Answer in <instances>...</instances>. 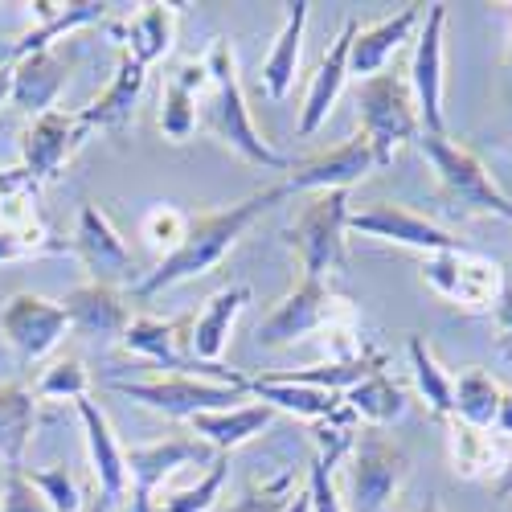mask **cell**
Returning a JSON list of instances; mask_svg holds the SVG:
<instances>
[{"label":"cell","instance_id":"obj_37","mask_svg":"<svg viewBox=\"0 0 512 512\" xmlns=\"http://www.w3.org/2000/svg\"><path fill=\"white\" fill-rule=\"evenodd\" d=\"M160 132L168 144H185L197 132V95L177 87L173 78L160 87Z\"/></svg>","mask_w":512,"mask_h":512},{"label":"cell","instance_id":"obj_18","mask_svg":"<svg viewBox=\"0 0 512 512\" xmlns=\"http://www.w3.org/2000/svg\"><path fill=\"white\" fill-rule=\"evenodd\" d=\"M70 332L91 336V340H123L127 324H132V312H127V295L119 287L107 283H78L74 291H66V300H58Z\"/></svg>","mask_w":512,"mask_h":512},{"label":"cell","instance_id":"obj_27","mask_svg":"<svg viewBox=\"0 0 512 512\" xmlns=\"http://www.w3.org/2000/svg\"><path fill=\"white\" fill-rule=\"evenodd\" d=\"M250 304V287L246 283H234V287H222L213 291L205 308L193 316V328H189V357L201 361V365H218L226 340H230V328L238 320V312Z\"/></svg>","mask_w":512,"mask_h":512},{"label":"cell","instance_id":"obj_7","mask_svg":"<svg viewBox=\"0 0 512 512\" xmlns=\"http://www.w3.org/2000/svg\"><path fill=\"white\" fill-rule=\"evenodd\" d=\"M349 316H357L353 300L336 295L324 279H300L271 308V316L259 324L254 340H259V349H287L308 336H320L324 328H332L336 320H349Z\"/></svg>","mask_w":512,"mask_h":512},{"label":"cell","instance_id":"obj_33","mask_svg":"<svg viewBox=\"0 0 512 512\" xmlns=\"http://www.w3.org/2000/svg\"><path fill=\"white\" fill-rule=\"evenodd\" d=\"M406 353H410V369H414V386L418 394L426 398V406H431L435 418H451L455 410V377L443 369V361L435 357V349L426 345L422 336H410L406 340Z\"/></svg>","mask_w":512,"mask_h":512},{"label":"cell","instance_id":"obj_11","mask_svg":"<svg viewBox=\"0 0 512 512\" xmlns=\"http://www.w3.org/2000/svg\"><path fill=\"white\" fill-rule=\"evenodd\" d=\"M349 230L365 234V238H377V242L410 246V250H422V254H443V250L467 246L451 230L435 226L431 218H422V213H414V209H406L398 201H373L365 209H353L349 213Z\"/></svg>","mask_w":512,"mask_h":512},{"label":"cell","instance_id":"obj_32","mask_svg":"<svg viewBox=\"0 0 512 512\" xmlns=\"http://www.w3.org/2000/svg\"><path fill=\"white\" fill-rule=\"evenodd\" d=\"M345 406L361 422H369V426L381 431V426H390V422H398L406 414V390L386 373V365H381V369L365 373L353 390H345Z\"/></svg>","mask_w":512,"mask_h":512},{"label":"cell","instance_id":"obj_4","mask_svg":"<svg viewBox=\"0 0 512 512\" xmlns=\"http://www.w3.org/2000/svg\"><path fill=\"white\" fill-rule=\"evenodd\" d=\"M418 148L426 156V164H431V173L439 181V193L451 209L459 213H488V218H504L512 222V197L488 177V168L484 160L451 140V136H418Z\"/></svg>","mask_w":512,"mask_h":512},{"label":"cell","instance_id":"obj_45","mask_svg":"<svg viewBox=\"0 0 512 512\" xmlns=\"http://www.w3.org/2000/svg\"><path fill=\"white\" fill-rule=\"evenodd\" d=\"M492 431H500V439L512 443V394L500 398V414H496V426H492Z\"/></svg>","mask_w":512,"mask_h":512},{"label":"cell","instance_id":"obj_15","mask_svg":"<svg viewBox=\"0 0 512 512\" xmlns=\"http://www.w3.org/2000/svg\"><path fill=\"white\" fill-rule=\"evenodd\" d=\"M369 173H377V156L369 148V140L357 132L353 140L336 144L328 152L291 160V173L283 177L287 193H328V189H349L357 181H365Z\"/></svg>","mask_w":512,"mask_h":512},{"label":"cell","instance_id":"obj_1","mask_svg":"<svg viewBox=\"0 0 512 512\" xmlns=\"http://www.w3.org/2000/svg\"><path fill=\"white\" fill-rule=\"evenodd\" d=\"M283 197H287V189H283V181H275V185H267L259 193H250L246 201H234L226 209H205V213H197V218H189L185 242L173 254H168V259H160L156 271H148L132 287V295H136V300H152V295L177 287V283H189V279L209 275L238 246V238L254 222H259L271 205H279Z\"/></svg>","mask_w":512,"mask_h":512},{"label":"cell","instance_id":"obj_42","mask_svg":"<svg viewBox=\"0 0 512 512\" xmlns=\"http://www.w3.org/2000/svg\"><path fill=\"white\" fill-rule=\"evenodd\" d=\"M0 512H54V508L29 484L25 467H5V476H0Z\"/></svg>","mask_w":512,"mask_h":512},{"label":"cell","instance_id":"obj_44","mask_svg":"<svg viewBox=\"0 0 512 512\" xmlns=\"http://www.w3.org/2000/svg\"><path fill=\"white\" fill-rule=\"evenodd\" d=\"M496 353L512 361V267L504 271V291L496 304Z\"/></svg>","mask_w":512,"mask_h":512},{"label":"cell","instance_id":"obj_47","mask_svg":"<svg viewBox=\"0 0 512 512\" xmlns=\"http://www.w3.org/2000/svg\"><path fill=\"white\" fill-rule=\"evenodd\" d=\"M283 512H312V500H308V488L304 492H295L291 500H287V508Z\"/></svg>","mask_w":512,"mask_h":512},{"label":"cell","instance_id":"obj_9","mask_svg":"<svg viewBox=\"0 0 512 512\" xmlns=\"http://www.w3.org/2000/svg\"><path fill=\"white\" fill-rule=\"evenodd\" d=\"M103 386L111 394H123L132 398L164 418H177V422H189L193 414H205V410H230V402H238L246 394V386H222V381H201L193 373H168V377H152V381H119V377H107Z\"/></svg>","mask_w":512,"mask_h":512},{"label":"cell","instance_id":"obj_22","mask_svg":"<svg viewBox=\"0 0 512 512\" xmlns=\"http://www.w3.org/2000/svg\"><path fill=\"white\" fill-rule=\"evenodd\" d=\"M357 37V21L349 17L345 25H340V33L332 37V46L324 50L312 82H308V95H304V111H300V136H316L320 123L328 119L332 103L340 99V91H345L349 82V46Z\"/></svg>","mask_w":512,"mask_h":512},{"label":"cell","instance_id":"obj_29","mask_svg":"<svg viewBox=\"0 0 512 512\" xmlns=\"http://www.w3.org/2000/svg\"><path fill=\"white\" fill-rule=\"evenodd\" d=\"M275 410L267 402H250V406H230V410H205V414H193L189 426H193V435L213 447L218 455H230L234 447L250 443L254 435H263L267 426H271Z\"/></svg>","mask_w":512,"mask_h":512},{"label":"cell","instance_id":"obj_5","mask_svg":"<svg viewBox=\"0 0 512 512\" xmlns=\"http://www.w3.org/2000/svg\"><path fill=\"white\" fill-rule=\"evenodd\" d=\"M422 283L431 287L439 300L455 304L467 316H488L500 304L504 291V267L488 254L459 246V250H443V254H426L422 259Z\"/></svg>","mask_w":512,"mask_h":512},{"label":"cell","instance_id":"obj_20","mask_svg":"<svg viewBox=\"0 0 512 512\" xmlns=\"http://www.w3.org/2000/svg\"><path fill=\"white\" fill-rule=\"evenodd\" d=\"M115 5H103V0H70V5H54V0H37L33 13H37V25L25 29L21 37H13V62L17 58H29L37 50H54L58 37H70L78 29H91V25H103L111 17Z\"/></svg>","mask_w":512,"mask_h":512},{"label":"cell","instance_id":"obj_51","mask_svg":"<svg viewBox=\"0 0 512 512\" xmlns=\"http://www.w3.org/2000/svg\"><path fill=\"white\" fill-rule=\"evenodd\" d=\"M82 512H91V504H87V508H82Z\"/></svg>","mask_w":512,"mask_h":512},{"label":"cell","instance_id":"obj_24","mask_svg":"<svg viewBox=\"0 0 512 512\" xmlns=\"http://www.w3.org/2000/svg\"><path fill=\"white\" fill-rule=\"evenodd\" d=\"M144 74L148 70L136 58H127L119 50V66H115V74L107 82V91L82 111H74L78 123H82V132L87 136L91 132H123V127L132 123V115H136V103H140V91H144Z\"/></svg>","mask_w":512,"mask_h":512},{"label":"cell","instance_id":"obj_3","mask_svg":"<svg viewBox=\"0 0 512 512\" xmlns=\"http://www.w3.org/2000/svg\"><path fill=\"white\" fill-rule=\"evenodd\" d=\"M357 123H361V136L369 140L377 168L394 164V152L402 144H418L422 136V123H418V107H414V91H410V78H402L398 70H381L373 78H361L357 91Z\"/></svg>","mask_w":512,"mask_h":512},{"label":"cell","instance_id":"obj_49","mask_svg":"<svg viewBox=\"0 0 512 512\" xmlns=\"http://www.w3.org/2000/svg\"><path fill=\"white\" fill-rule=\"evenodd\" d=\"M418 512H443V504H439V496H426V504H422Z\"/></svg>","mask_w":512,"mask_h":512},{"label":"cell","instance_id":"obj_21","mask_svg":"<svg viewBox=\"0 0 512 512\" xmlns=\"http://www.w3.org/2000/svg\"><path fill=\"white\" fill-rule=\"evenodd\" d=\"M447 455H451V472L459 480H472V484H496L500 472L512 459V443L492 435V431H480V426H467L459 418H447Z\"/></svg>","mask_w":512,"mask_h":512},{"label":"cell","instance_id":"obj_38","mask_svg":"<svg viewBox=\"0 0 512 512\" xmlns=\"http://www.w3.org/2000/svg\"><path fill=\"white\" fill-rule=\"evenodd\" d=\"M185 230H189V213L177 205H152L140 218V238L160 254V259H168V254L185 242Z\"/></svg>","mask_w":512,"mask_h":512},{"label":"cell","instance_id":"obj_41","mask_svg":"<svg viewBox=\"0 0 512 512\" xmlns=\"http://www.w3.org/2000/svg\"><path fill=\"white\" fill-rule=\"evenodd\" d=\"M295 467H287V472H279L275 480H263V484H250L234 504L230 512H283L287 500L295 496Z\"/></svg>","mask_w":512,"mask_h":512},{"label":"cell","instance_id":"obj_40","mask_svg":"<svg viewBox=\"0 0 512 512\" xmlns=\"http://www.w3.org/2000/svg\"><path fill=\"white\" fill-rule=\"evenodd\" d=\"M25 476L54 512H82L87 508V496H82V488L74 484L70 467H46V472H25Z\"/></svg>","mask_w":512,"mask_h":512},{"label":"cell","instance_id":"obj_48","mask_svg":"<svg viewBox=\"0 0 512 512\" xmlns=\"http://www.w3.org/2000/svg\"><path fill=\"white\" fill-rule=\"evenodd\" d=\"M0 66H13V37L0 33Z\"/></svg>","mask_w":512,"mask_h":512},{"label":"cell","instance_id":"obj_35","mask_svg":"<svg viewBox=\"0 0 512 512\" xmlns=\"http://www.w3.org/2000/svg\"><path fill=\"white\" fill-rule=\"evenodd\" d=\"M226 480H230V455H213L209 472H205L193 488H181V492H173V496L156 500L152 512H209L213 500H218V492L226 488Z\"/></svg>","mask_w":512,"mask_h":512},{"label":"cell","instance_id":"obj_14","mask_svg":"<svg viewBox=\"0 0 512 512\" xmlns=\"http://www.w3.org/2000/svg\"><path fill=\"white\" fill-rule=\"evenodd\" d=\"M185 463H213V451L201 439L189 435H173V439H160V443H136L127 451V480H132V508L127 512H152L156 504V488L181 472Z\"/></svg>","mask_w":512,"mask_h":512},{"label":"cell","instance_id":"obj_6","mask_svg":"<svg viewBox=\"0 0 512 512\" xmlns=\"http://www.w3.org/2000/svg\"><path fill=\"white\" fill-rule=\"evenodd\" d=\"M349 189L316 193L295 222L287 226V246L300 254L304 279H328L345 271V234H349Z\"/></svg>","mask_w":512,"mask_h":512},{"label":"cell","instance_id":"obj_16","mask_svg":"<svg viewBox=\"0 0 512 512\" xmlns=\"http://www.w3.org/2000/svg\"><path fill=\"white\" fill-rule=\"evenodd\" d=\"M87 132L74 111H46V115H33V123L21 132V168L37 181V185H50L62 177L66 160L82 148Z\"/></svg>","mask_w":512,"mask_h":512},{"label":"cell","instance_id":"obj_19","mask_svg":"<svg viewBox=\"0 0 512 512\" xmlns=\"http://www.w3.org/2000/svg\"><path fill=\"white\" fill-rule=\"evenodd\" d=\"M189 328H193V316H181V320H160V316H132L119 345L127 353H136L160 369H173V373H193V369H205L201 361L189 357Z\"/></svg>","mask_w":512,"mask_h":512},{"label":"cell","instance_id":"obj_34","mask_svg":"<svg viewBox=\"0 0 512 512\" xmlns=\"http://www.w3.org/2000/svg\"><path fill=\"white\" fill-rule=\"evenodd\" d=\"M500 398H504V390L492 381V373L463 369L455 377V410H451V418H459L467 426H480V431H492L496 414H500Z\"/></svg>","mask_w":512,"mask_h":512},{"label":"cell","instance_id":"obj_10","mask_svg":"<svg viewBox=\"0 0 512 512\" xmlns=\"http://www.w3.org/2000/svg\"><path fill=\"white\" fill-rule=\"evenodd\" d=\"M74 254L82 259V267H87L91 283H107V287H119L123 283H140V263L136 254L127 250V242L119 238V230L111 226V218L95 205L87 201L78 209V222H74Z\"/></svg>","mask_w":512,"mask_h":512},{"label":"cell","instance_id":"obj_36","mask_svg":"<svg viewBox=\"0 0 512 512\" xmlns=\"http://www.w3.org/2000/svg\"><path fill=\"white\" fill-rule=\"evenodd\" d=\"M54 254H74V242L54 238L46 222L33 226V230H0V263L54 259Z\"/></svg>","mask_w":512,"mask_h":512},{"label":"cell","instance_id":"obj_8","mask_svg":"<svg viewBox=\"0 0 512 512\" xmlns=\"http://www.w3.org/2000/svg\"><path fill=\"white\" fill-rule=\"evenodd\" d=\"M410 476V455L377 426H361L349 451V512H386Z\"/></svg>","mask_w":512,"mask_h":512},{"label":"cell","instance_id":"obj_13","mask_svg":"<svg viewBox=\"0 0 512 512\" xmlns=\"http://www.w3.org/2000/svg\"><path fill=\"white\" fill-rule=\"evenodd\" d=\"M443 29H447V5H426V21L410 62V91L418 107V123L426 136H447L443 123Z\"/></svg>","mask_w":512,"mask_h":512},{"label":"cell","instance_id":"obj_25","mask_svg":"<svg viewBox=\"0 0 512 512\" xmlns=\"http://www.w3.org/2000/svg\"><path fill=\"white\" fill-rule=\"evenodd\" d=\"M418 25H422V5H406L386 21H377L369 29H357L353 46H349V74H357V78L381 74V66L406 46Z\"/></svg>","mask_w":512,"mask_h":512},{"label":"cell","instance_id":"obj_26","mask_svg":"<svg viewBox=\"0 0 512 512\" xmlns=\"http://www.w3.org/2000/svg\"><path fill=\"white\" fill-rule=\"evenodd\" d=\"M177 21L181 9L177 5H140L132 17H123L119 25H111V33L119 37V46L127 58H136L144 70L152 62H160L177 41Z\"/></svg>","mask_w":512,"mask_h":512},{"label":"cell","instance_id":"obj_46","mask_svg":"<svg viewBox=\"0 0 512 512\" xmlns=\"http://www.w3.org/2000/svg\"><path fill=\"white\" fill-rule=\"evenodd\" d=\"M9 95H13V66H0V107L9 103Z\"/></svg>","mask_w":512,"mask_h":512},{"label":"cell","instance_id":"obj_28","mask_svg":"<svg viewBox=\"0 0 512 512\" xmlns=\"http://www.w3.org/2000/svg\"><path fill=\"white\" fill-rule=\"evenodd\" d=\"M308 13L312 5L308 0H295V5H283V29L271 41V54L259 66V82L263 91L279 103L291 95L295 87V74H300V50H304V29H308Z\"/></svg>","mask_w":512,"mask_h":512},{"label":"cell","instance_id":"obj_23","mask_svg":"<svg viewBox=\"0 0 512 512\" xmlns=\"http://www.w3.org/2000/svg\"><path fill=\"white\" fill-rule=\"evenodd\" d=\"M70 78V58L54 46V50H37L29 58H17L13 62V95L9 103L25 115H46L54 111L62 87Z\"/></svg>","mask_w":512,"mask_h":512},{"label":"cell","instance_id":"obj_30","mask_svg":"<svg viewBox=\"0 0 512 512\" xmlns=\"http://www.w3.org/2000/svg\"><path fill=\"white\" fill-rule=\"evenodd\" d=\"M37 431V394L29 386H0V463L21 467Z\"/></svg>","mask_w":512,"mask_h":512},{"label":"cell","instance_id":"obj_17","mask_svg":"<svg viewBox=\"0 0 512 512\" xmlns=\"http://www.w3.org/2000/svg\"><path fill=\"white\" fill-rule=\"evenodd\" d=\"M78 418H82V435H87V455H91V472H95V488H99V500L115 512L127 496V451L119 447L115 431H111V422L107 414L99 410V402L87 398H78Z\"/></svg>","mask_w":512,"mask_h":512},{"label":"cell","instance_id":"obj_50","mask_svg":"<svg viewBox=\"0 0 512 512\" xmlns=\"http://www.w3.org/2000/svg\"><path fill=\"white\" fill-rule=\"evenodd\" d=\"M91 512H111V508H107L103 500H91Z\"/></svg>","mask_w":512,"mask_h":512},{"label":"cell","instance_id":"obj_31","mask_svg":"<svg viewBox=\"0 0 512 512\" xmlns=\"http://www.w3.org/2000/svg\"><path fill=\"white\" fill-rule=\"evenodd\" d=\"M246 394L267 402L271 410H287V414L308 418V422H324L345 406V394H328V390H312V386H287V381H267V377H246Z\"/></svg>","mask_w":512,"mask_h":512},{"label":"cell","instance_id":"obj_2","mask_svg":"<svg viewBox=\"0 0 512 512\" xmlns=\"http://www.w3.org/2000/svg\"><path fill=\"white\" fill-rule=\"evenodd\" d=\"M205 70H209V107H205V127L218 136L226 148H234L242 160L259 164V168H271V173H291V160L283 152H275L259 127L250 123V111H246V95H242V78H238V58H234V46L230 37H213L209 50H205Z\"/></svg>","mask_w":512,"mask_h":512},{"label":"cell","instance_id":"obj_43","mask_svg":"<svg viewBox=\"0 0 512 512\" xmlns=\"http://www.w3.org/2000/svg\"><path fill=\"white\" fill-rule=\"evenodd\" d=\"M332 467L336 463H328L320 455H312V463H308V500H312V512H349L345 500H340V492H336Z\"/></svg>","mask_w":512,"mask_h":512},{"label":"cell","instance_id":"obj_12","mask_svg":"<svg viewBox=\"0 0 512 512\" xmlns=\"http://www.w3.org/2000/svg\"><path fill=\"white\" fill-rule=\"evenodd\" d=\"M66 332H70V320L62 304L46 300V295L21 291L0 308V336L9 340L21 361H41L46 353H54Z\"/></svg>","mask_w":512,"mask_h":512},{"label":"cell","instance_id":"obj_39","mask_svg":"<svg viewBox=\"0 0 512 512\" xmlns=\"http://www.w3.org/2000/svg\"><path fill=\"white\" fill-rule=\"evenodd\" d=\"M37 398H50V402H78L91 394V373L82 369V361L66 357V361H54L37 381Z\"/></svg>","mask_w":512,"mask_h":512}]
</instances>
